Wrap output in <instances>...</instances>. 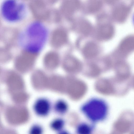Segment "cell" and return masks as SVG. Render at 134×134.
<instances>
[{
  "label": "cell",
  "mask_w": 134,
  "mask_h": 134,
  "mask_svg": "<svg viewBox=\"0 0 134 134\" xmlns=\"http://www.w3.org/2000/svg\"><path fill=\"white\" fill-rule=\"evenodd\" d=\"M0 14L7 21L11 23L21 21L25 16L27 8L25 4L19 1L5 0L0 7Z\"/></svg>",
  "instance_id": "2"
},
{
  "label": "cell",
  "mask_w": 134,
  "mask_h": 134,
  "mask_svg": "<svg viewBox=\"0 0 134 134\" xmlns=\"http://www.w3.org/2000/svg\"><path fill=\"white\" fill-rule=\"evenodd\" d=\"M46 28L38 22L29 25L19 36V41L22 47L31 53L40 51L43 48L48 37Z\"/></svg>",
  "instance_id": "1"
},
{
  "label": "cell",
  "mask_w": 134,
  "mask_h": 134,
  "mask_svg": "<svg viewBox=\"0 0 134 134\" xmlns=\"http://www.w3.org/2000/svg\"><path fill=\"white\" fill-rule=\"evenodd\" d=\"M13 96V99L17 102H22L25 101L27 98L25 94L22 92L17 93Z\"/></svg>",
  "instance_id": "12"
},
{
  "label": "cell",
  "mask_w": 134,
  "mask_h": 134,
  "mask_svg": "<svg viewBox=\"0 0 134 134\" xmlns=\"http://www.w3.org/2000/svg\"><path fill=\"white\" fill-rule=\"evenodd\" d=\"M82 109L90 119L98 121L102 120L105 117L108 107L106 102L104 100L93 98L86 102L83 105Z\"/></svg>",
  "instance_id": "3"
},
{
  "label": "cell",
  "mask_w": 134,
  "mask_h": 134,
  "mask_svg": "<svg viewBox=\"0 0 134 134\" xmlns=\"http://www.w3.org/2000/svg\"><path fill=\"white\" fill-rule=\"evenodd\" d=\"M43 130L41 127L38 125H36L33 126L31 128L30 134H42Z\"/></svg>",
  "instance_id": "13"
},
{
  "label": "cell",
  "mask_w": 134,
  "mask_h": 134,
  "mask_svg": "<svg viewBox=\"0 0 134 134\" xmlns=\"http://www.w3.org/2000/svg\"><path fill=\"white\" fill-rule=\"evenodd\" d=\"M7 83L10 89L13 91L21 90L23 87V83L21 77L18 74L13 73L8 77Z\"/></svg>",
  "instance_id": "5"
},
{
  "label": "cell",
  "mask_w": 134,
  "mask_h": 134,
  "mask_svg": "<svg viewBox=\"0 0 134 134\" xmlns=\"http://www.w3.org/2000/svg\"><path fill=\"white\" fill-rule=\"evenodd\" d=\"M32 80L35 86L39 89L44 87L47 83L45 76L42 73L39 71L36 72L34 74Z\"/></svg>",
  "instance_id": "7"
},
{
  "label": "cell",
  "mask_w": 134,
  "mask_h": 134,
  "mask_svg": "<svg viewBox=\"0 0 134 134\" xmlns=\"http://www.w3.org/2000/svg\"><path fill=\"white\" fill-rule=\"evenodd\" d=\"M64 125V122L63 120L60 119H57L52 122L51 126L53 130L58 131L62 129Z\"/></svg>",
  "instance_id": "9"
},
{
  "label": "cell",
  "mask_w": 134,
  "mask_h": 134,
  "mask_svg": "<svg viewBox=\"0 0 134 134\" xmlns=\"http://www.w3.org/2000/svg\"><path fill=\"white\" fill-rule=\"evenodd\" d=\"M91 130L90 126L85 124L79 125L77 129L78 134H91Z\"/></svg>",
  "instance_id": "10"
},
{
  "label": "cell",
  "mask_w": 134,
  "mask_h": 134,
  "mask_svg": "<svg viewBox=\"0 0 134 134\" xmlns=\"http://www.w3.org/2000/svg\"><path fill=\"white\" fill-rule=\"evenodd\" d=\"M122 116L116 122L115 127L119 133H126L130 129L132 122V116Z\"/></svg>",
  "instance_id": "4"
},
{
  "label": "cell",
  "mask_w": 134,
  "mask_h": 134,
  "mask_svg": "<svg viewBox=\"0 0 134 134\" xmlns=\"http://www.w3.org/2000/svg\"><path fill=\"white\" fill-rule=\"evenodd\" d=\"M59 134H69L68 132L65 131H63L60 132Z\"/></svg>",
  "instance_id": "14"
},
{
  "label": "cell",
  "mask_w": 134,
  "mask_h": 134,
  "mask_svg": "<svg viewBox=\"0 0 134 134\" xmlns=\"http://www.w3.org/2000/svg\"><path fill=\"white\" fill-rule=\"evenodd\" d=\"M56 111L60 114L64 113L66 111L67 107L66 104L64 102L60 101L57 102L55 106Z\"/></svg>",
  "instance_id": "11"
},
{
  "label": "cell",
  "mask_w": 134,
  "mask_h": 134,
  "mask_svg": "<svg viewBox=\"0 0 134 134\" xmlns=\"http://www.w3.org/2000/svg\"><path fill=\"white\" fill-rule=\"evenodd\" d=\"M35 112L38 115L45 116L48 113L49 106L47 101L44 99H40L35 103L34 106Z\"/></svg>",
  "instance_id": "6"
},
{
  "label": "cell",
  "mask_w": 134,
  "mask_h": 134,
  "mask_svg": "<svg viewBox=\"0 0 134 134\" xmlns=\"http://www.w3.org/2000/svg\"><path fill=\"white\" fill-rule=\"evenodd\" d=\"M50 81V86L54 89L61 91L63 89V82L61 78L54 77L52 78Z\"/></svg>",
  "instance_id": "8"
},
{
  "label": "cell",
  "mask_w": 134,
  "mask_h": 134,
  "mask_svg": "<svg viewBox=\"0 0 134 134\" xmlns=\"http://www.w3.org/2000/svg\"><path fill=\"white\" fill-rule=\"evenodd\" d=\"M116 132H114L111 134H119V132L116 131Z\"/></svg>",
  "instance_id": "15"
}]
</instances>
